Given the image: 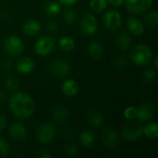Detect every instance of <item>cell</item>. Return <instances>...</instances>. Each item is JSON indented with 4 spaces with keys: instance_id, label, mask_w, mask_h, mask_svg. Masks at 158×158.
I'll return each instance as SVG.
<instances>
[{
    "instance_id": "cell-1",
    "label": "cell",
    "mask_w": 158,
    "mask_h": 158,
    "mask_svg": "<svg viewBox=\"0 0 158 158\" xmlns=\"http://www.w3.org/2000/svg\"><path fill=\"white\" fill-rule=\"evenodd\" d=\"M8 107L18 119H26L34 112V101L25 93H15L8 100Z\"/></svg>"
},
{
    "instance_id": "cell-2",
    "label": "cell",
    "mask_w": 158,
    "mask_h": 158,
    "mask_svg": "<svg viewBox=\"0 0 158 158\" xmlns=\"http://www.w3.org/2000/svg\"><path fill=\"white\" fill-rule=\"evenodd\" d=\"M154 57L152 48L145 44H139L135 45L131 51V58L132 62L140 67H145L149 65Z\"/></svg>"
},
{
    "instance_id": "cell-3",
    "label": "cell",
    "mask_w": 158,
    "mask_h": 158,
    "mask_svg": "<svg viewBox=\"0 0 158 158\" xmlns=\"http://www.w3.org/2000/svg\"><path fill=\"white\" fill-rule=\"evenodd\" d=\"M56 130L55 126L50 122H44L40 124L37 127L35 132L37 141L43 144H47L53 142L54 139L56 138Z\"/></svg>"
},
{
    "instance_id": "cell-4",
    "label": "cell",
    "mask_w": 158,
    "mask_h": 158,
    "mask_svg": "<svg viewBox=\"0 0 158 158\" xmlns=\"http://www.w3.org/2000/svg\"><path fill=\"white\" fill-rule=\"evenodd\" d=\"M56 47V39L50 35L40 37L34 44V51L40 56H49Z\"/></svg>"
},
{
    "instance_id": "cell-5",
    "label": "cell",
    "mask_w": 158,
    "mask_h": 158,
    "mask_svg": "<svg viewBox=\"0 0 158 158\" xmlns=\"http://www.w3.org/2000/svg\"><path fill=\"white\" fill-rule=\"evenodd\" d=\"M24 48L25 45L22 40L17 35H9L4 41V49L9 56H19L24 51Z\"/></svg>"
},
{
    "instance_id": "cell-6",
    "label": "cell",
    "mask_w": 158,
    "mask_h": 158,
    "mask_svg": "<svg viewBox=\"0 0 158 158\" xmlns=\"http://www.w3.org/2000/svg\"><path fill=\"white\" fill-rule=\"evenodd\" d=\"M103 21L106 28L111 31H117L121 27L122 24V16L117 10H107L103 16Z\"/></svg>"
},
{
    "instance_id": "cell-7",
    "label": "cell",
    "mask_w": 158,
    "mask_h": 158,
    "mask_svg": "<svg viewBox=\"0 0 158 158\" xmlns=\"http://www.w3.org/2000/svg\"><path fill=\"white\" fill-rule=\"evenodd\" d=\"M49 71L56 78H65L70 72V66L64 59H55L49 65Z\"/></svg>"
},
{
    "instance_id": "cell-8",
    "label": "cell",
    "mask_w": 158,
    "mask_h": 158,
    "mask_svg": "<svg viewBox=\"0 0 158 158\" xmlns=\"http://www.w3.org/2000/svg\"><path fill=\"white\" fill-rule=\"evenodd\" d=\"M127 10L131 14H142L147 11L153 5V0H125Z\"/></svg>"
},
{
    "instance_id": "cell-9",
    "label": "cell",
    "mask_w": 158,
    "mask_h": 158,
    "mask_svg": "<svg viewBox=\"0 0 158 158\" xmlns=\"http://www.w3.org/2000/svg\"><path fill=\"white\" fill-rule=\"evenodd\" d=\"M81 30L84 34L88 36L95 34L98 30V23L96 18L91 13L83 15L81 19Z\"/></svg>"
},
{
    "instance_id": "cell-10",
    "label": "cell",
    "mask_w": 158,
    "mask_h": 158,
    "mask_svg": "<svg viewBox=\"0 0 158 158\" xmlns=\"http://www.w3.org/2000/svg\"><path fill=\"white\" fill-rule=\"evenodd\" d=\"M143 135V126L139 123L130 122L123 127L122 136L127 141H135Z\"/></svg>"
},
{
    "instance_id": "cell-11",
    "label": "cell",
    "mask_w": 158,
    "mask_h": 158,
    "mask_svg": "<svg viewBox=\"0 0 158 158\" xmlns=\"http://www.w3.org/2000/svg\"><path fill=\"white\" fill-rule=\"evenodd\" d=\"M119 135L112 128L106 129L102 133V141L104 145L108 149H116L119 144Z\"/></svg>"
},
{
    "instance_id": "cell-12",
    "label": "cell",
    "mask_w": 158,
    "mask_h": 158,
    "mask_svg": "<svg viewBox=\"0 0 158 158\" xmlns=\"http://www.w3.org/2000/svg\"><path fill=\"white\" fill-rule=\"evenodd\" d=\"M9 137L15 141H23L27 136V129L21 122L16 121L10 124L7 130Z\"/></svg>"
},
{
    "instance_id": "cell-13",
    "label": "cell",
    "mask_w": 158,
    "mask_h": 158,
    "mask_svg": "<svg viewBox=\"0 0 158 158\" xmlns=\"http://www.w3.org/2000/svg\"><path fill=\"white\" fill-rule=\"evenodd\" d=\"M155 113L154 104L151 102H144L137 107V118L140 121L150 120Z\"/></svg>"
},
{
    "instance_id": "cell-14",
    "label": "cell",
    "mask_w": 158,
    "mask_h": 158,
    "mask_svg": "<svg viewBox=\"0 0 158 158\" xmlns=\"http://www.w3.org/2000/svg\"><path fill=\"white\" fill-rule=\"evenodd\" d=\"M16 69L20 74L27 75V74L31 73L34 70L35 63H34L33 59H31V57L23 56L18 60V62L16 64Z\"/></svg>"
},
{
    "instance_id": "cell-15",
    "label": "cell",
    "mask_w": 158,
    "mask_h": 158,
    "mask_svg": "<svg viewBox=\"0 0 158 158\" xmlns=\"http://www.w3.org/2000/svg\"><path fill=\"white\" fill-rule=\"evenodd\" d=\"M127 28L129 31L134 35H142L145 29L143 22L135 17H130L127 19Z\"/></svg>"
},
{
    "instance_id": "cell-16",
    "label": "cell",
    "mask_w": 158,
    "mask_h": 158,
    "mask_svg": "<svg viewBox=\"0 0 158 158\" xmlns=\"http://www.w3.org/2000/svg\"><path fill=\"white\" fill-rule=\"evenodd\" d=\"M41 23L36 19H29L25 21L22 25V31L25 35L34 36L41 31Z\"/></svg>"
},
{
    "instance_id": "cell-17",
    "label": "cell",
    "mask_w": 158,
    "mask_h": 158,
    "mask_svg": "<svg viewBox=\"0 0 158 158\" xmlns=\"http://www.w3.org/2000/svg\"><path fill=\"white\" fill-rule=\"evenodd\" d=\"M61 89H62V93L66 96L73 97L79 92V84L76 81L69 79V80H67L63 82Z\"/></svg>"
},
{
    "instance_id": "cell-18",
    "label": "cell",
    "mask_w": 158,
    "mask_h": 158,
    "mask_svg": "<svg viewBox=\"0 0 158 158\" xmlns=\"http://www.w3.org/2000/svg\"><path fill=\"white\" fill-rule=\"evenodd\" d=\"M116 42H117L118 47L120 50L126 51V50H128V49L131 46L132 40H131V35H130L128 32H126V31H121V32H119V33L118 34L117 39H116Z\"/></svg>"
},
{
    "instance_id": "cell-19",
    "label": "cell",
    "mask_w": 158,
    "mask_h": 158,
    "mask_svg": "<svg viewBox=\"0 0 158 158\" xmlns=\"http://www.w3.org/2000/svg\"><path fill=\"white\" fill-rule=\"evenodd\" d=\"M69 117V110L68 109L67 106H57L55 110H54V114H53V118L56 121L62 123L64 121H66Z\"/></svg>"
},
{
    "instance_id": "cell-20",
    "label": "cell",
    "mask_w": 158,
    "mask_h": 158,
    "mask_svg": "<svg viewBox=\"0 0 158 158\" xmlns=\"http://www.w3.org/2000/svg\"><path fill=\"white\" fill-rule=\"evenodd\" d=\"M58 47L63 52H71L75 48V41L70 36H63L58 41Z\"/></svg>"
},
{
    "instance_id": "cell-21",
    "label": "cell",
    "mask_w": 158,
    "mask_h": 158,
    "mask_svg": "<svg viewBox=\"0 0 158 158\" xmlns=\"http://www.w3.org/2000/svg\"><path fill=\"white\" fill-rule=\"evenodd\" d=\"M80 143L84 147H91L95 143V135L91 131H84L80 134Z\"/></svg>"
},
{
    "instance_id": "cell-22",
    "label": "cell",
    "mask_w": 158,
    "mask_h": 158,
    "mask_svg": "<svg viewBox=\"0 0 158 158\" xmlns=\"http://www.w3.org/2000/svg\"><path fill=\"white\" fill-rule=\"evenodd\" d=\"M88 53L90 56L94 59L101 58L104 54V49L102 44L97 42H91L88 46Z\"/></svg>"
},
{
    "instance_id": "cell-23",
    "label": "cell",
    "mask_w": 158,
    "mask_h": 158,
    "mask_svg": "<svg viewBox=\"0 0 158 158\" xmlns=\"http://www.w3.org/2000/svg\"><path fill=\"white\" fill-rule=\"evenodd\" d=\"M88 121L89 123L95 129L100 128L104 124V118L102 114L96 110H92L88 114Z\"/></svg>"
},
{
    "instance_id": "cell-24",
    "label": "cell",
    "mask_w": 158,
    "mask_h": 158,
    "mask_svg": "<svg viewBox=\"0 0 158 158\" xmlns=\"http://www.w3.org/2000/svg\"><path fill=\"white\" fill-rule=\"evenodd\" d=\"M44 13L47 16H50V17L57 16L60 13V11H61L60 3L56 2V1H50V2H48L44 6Z\"/></svg>"
},
{
    "instance_id": "cell-25",
    "label": "cell",
    "mask_w": 158,
    "mask_h": 158,
    "mask_svg": "<svg viewBox=\"0 0 158 158\" xmlns=\"http://www.w3.org/2000/svg\"><path fill=\"white\" fill-rule=\"evenodd\" d=\"M143 134L148 139H156L158 137V126L156 122H151L143 127Z\"/></svg>"
},
{
    "instance_id": "cell-26",
    "label": "cell",
    "mask_w": 158,
    "mask_h": 158,
    "mask_svg": "<svg viewBox=\"0 0 158 158\" xmlns=\"http://www.w3.org/2000/svg\"><path fill=\"white\" fill-rule=\"evenodd\" d=\"M89 6L94 12L101 13L106 9L107 1L106 0H90Z\"/></svg>"
},
{
    "instance_id": "cell-27",
    "label": "cell",
    "mask_w": 158,
    "mask_h": 158,
    "mask_svg": "<svg viewBox=\"0 0 158 158\" xmlns=\"http://www.w3.org/2000/svg\"><path fill=\"white\" fill-rule=\"evenodd\" d=\"M143 19H144V23L150 27H156L158 23V14L156 10H152V11H149L147 12L144 17H143Z\"/></svg>"
},
{
    "instance_id": "cell-28",
    "label": "cell",
    "mask_w": 158,
    "mask_h": 158,
    "mask_svg": "<svg viewBox=\"0 0 158 158\" xmlns=\"http://www.w3.org/2000/svg\"><path fill=\"white\" fill-rule=\"evenodd\" d=\"M63 17H64V20L68 24H73V23H75V21L77 19V13H76L75 9H73L71 7H68L64 10Z\"/></svg>"
},
{
    "instance_id": "cell-29",
    "label": "cell",
    "mask_w": 158,
    "mask_h": 158,
    "mask_svg": "<svg viewBox=\"0 0 158 158\" xmlns=\"http://www.w3.org/2000/svg\"><path fill=\"white\" fill-rule=\"evenodd\" d=\"M5 86H6V88L8 91L15 92L19 88V81L15 78H13V77H8L5 81Z\"/></svg>"
},
{
    "instance_id": "cell-30",
    "label": "cell",
    "mask_w": 158,
    "mask_h": 158,
    "mask_svg": "<svg viewBox=\"0 0 158 158\" xmlns=\"http://www.w3.org/2000/svg\"><path fill=\"white\" fill-rule=\"evenodd\" d=\"M124 117L128 120H134L137 117V108L134 106H128L124 110Z\"/></svg>"
},
{
    "instance_id": "cell-31",
    "label": "cell",
    "mask_w": 158,
    "mask_h": 158,
    "mask_svg": "<svg viewBox=\"0 0 158 158\" xmlns=\"http://www.w3.org/2000/svg\"><path fill=\"white\" fill-rule=\"evenodd\" d=\"M143 79L146 82L152 83L156 79V71L155 69H146L143 72Z\"/></svg>"
},
{
    "instance_id": "cell-32",
    "label": "cell",
    "mask_w": 158,
    "mask_h": 158,
    "mask_svg": "<svg viewBox=\"0 0 158 158\" xmlns=\"http://www.w3.org/2000/svg\"><path fill=\"white\" fill-rule=\"evenodd\" d=\"M9 153V145L7 142L0 138V157L6 156Z\"/></svg>"
},
{
    "instance_id": "cell-33",
    "label": "cell",
    "mask_w": 158,
    "mask_h": 158,
    "mask_svg": "<svg viewBox=\"0 0 158 158\" xmlns=\"http://www.w3.org/2000/svg\"><path fill=\"white\" fill-rule=\"evenodd\" d=\"M114 65L118 69H124L128 65V59L125 56H118L114 60Z\"/></svg>"
},
{
    "instance_id": "cell-34",
    "label": "cell",
    "mask_w": 158,
    "mask_h": 158,
    "mask_svg": "<svg viewBox=\"0 0 158 158\" xmlns=\"http://www.w3.org/2000/svg\"><path fill=\"white\" fill-rule=\"evenodd\" d=\"M65 153L68 156H74L78 154V147L73 143H69L65 147Z\"/></svg>"
},
{
    "instance_id": "cell-35",
    "label": "cell",
    "mask_w": 158,
    "mask_h": 158,
    "mask_svg": "<svg viewBox=\"0 0 158 158\" xmlns=\"http://www.w3.org/2000/svg\"><path fill=\"white\" fill-rule=\"evenodd\" d=\"M46 28L50 31H56L58 30V24L55 21H50L49 23H47Z\"/></svg>"
},
{
    "instance_id": "cell-36",
    "label": "cell",
    "mask_w": 158,
    "mask_h": 158,
    "mask_svg": "<svg viewBox=\"0 0 158 158\" xmlns=\"http://www.w3.org/2000/svg\"><path fill=\"white\" fill-rule=\"evenodd\" d=\"M63 134H64V136H65V138H71L72 136H73V131H72V129L71 128H69V127H67V128H65L64 129V131H63Z\"/></svg>"
},
{
    "instance_id": "cell-37",
    "label": "cell",
    "mask_w": 158,
    "mask_h": 158,
    "mask_svg": "<svg viewBox=\"0 0 158 158\" xmlns=\"http://www.w3.org/2000/svg\"><path fill=\"white\" fill-rule=\"evenodd\" d=\"M79 0H58V2L61 4V5H64V6H73L75 5Z\"/></svg>"
},
{
    "instance_id": "cell-38",
    "label": "cell",
    "mask_w": 158,
    "mask_h": 158,
    "mask_svg": "<svg viewBox=\"0 0 158 158\" xmlns=\"http://www.w3.org/2000/svg\"><path fill=\"white\" fill-rule=\"evenodd\" d=\"M11 66H12V63L11 61L9 60H6L2 63V70L4 71H7L11 69Z\"/></svg>"
},
{
    "instance_id": "cell-39",
    "label": "cell",
    "mask_w": 158,
    "mask_h": 158,
    "mask_svg": "<svg viewBox=\"0 0 158 158\" xmlns=\"http://www.w3.org/2000/svg\"><path fill=\"white\" fill-rule=\"evenodd\" d=\"M107 3H109L110 5L114 6H120L124 4L125 0H106Z\"/></svg>"
},
{
    "instance_id": "cell-40",
    "label": "cell",
    "mask_w": 158,
    "mask_h": 158,
    "mask_svg": "<svg viewBox=\"0 0 158 158\" xmlns=\"http://www.w3.org/2000/svg\"><path fill=\"white\" fill-rule=\"evenodd\" d=\"M6 122H7V120H6V117L0 115V131H3L6 127Z\"/></svg>"
},
{
    "instance_id": "cell-41",
    "label": "cell",
    "mask_w": 158,
    "mask_h": 158,
    "mask_svg": "<svg viewBox=\"0 0 158 158\" xmlns=\"http://www.w3.org/2000/svg\"><path fill=\"white\" fill-rule=\"evenodd\" d=\"M38 156L40 158H51L52 157V155L49 152L44 150V151H42V152H40L38 154Z\"/></svg>"
},
{
    "instance_id": "cell-42",
    "label": "cell",
    "mask_w": 158,
    "mask_h": 158,
    "mask_svg": "<svg viewBox=\"0 0 158 158\" xmlns=\"http://www.w3.org/2000/svg\"><path fill=\"white\" fill-rule=\"evenodd\" d=\"M4 99H5V94L0 90V105L3 103V101H4Z\"/></svg>"
},
{
    "instance_id": "cell-43",
    "label": "cell",
    "mask_w": 158,
    "mask_h": 158,
    "mask_svg": "<svg viewBox=\"0 0 158 158\" xmlns=\"http://www.w3.org/2000/svg\"><path fill=\"white\" fill-rule=\"evenodd\" d=\"M154 62H155V69H157V68H158V58H157V56H156V57H155V61H154Z\"/></svg>"
}]
</instances>
